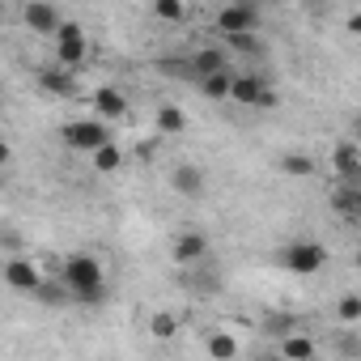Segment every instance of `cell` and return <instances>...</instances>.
<instances>
[{
	"label": "cell",
	"instance_id": "cell-18",
	"mask_svg": "<svg viewBox=\"0 0 361 361\" xmlns=\"http://www.w3.org/2000/svg\"><path fill=\"white\" fill-rule=\"evenodd\" d=\"M30 298H35L39 306H68V289H64L56 276H43V285H39Z\"/></svg>",
	"mask_w": 361,
	"mask_h": 361
},
{
	"label": "cell",
	"instance_id": "cell-31",
	"mask_svg": "<svg viewBox=\"0 0 361 361\" xmlns=\"http://www.w3.org/2000/svg\"><path fill=\"white\" fill-rule=\"evenodd\" d=\"M340 348L353 357V353H357V336H353V331H348V336H340Z\"/></svg>",
	"mask_w": 361,
	"mask_h": 361
},
{
	"label": "cell",
	"instance_id": "cell-12",
	"mask_svg": "<svg viewBox=\"0 0 361 361\" xmlns=\"http://www.w3.org/2000/svg\"><path fill=\"white\" fill-rule=\"evenodd\" d=\"M94 119H102V123H111V119H123L128 115V94L123 90H115V85H102V90H94Z\"/></svg>",
	"mask_w": 361,
	"mask_h": 361
},
{
	"label": "cell",
	"instance_id": "cell-1",
	"mask_svg": "<svg viewBox=\"0 0 361 361\" xmlns=\"http://www.w3.org/2000/svg\"><path fill=\"white\" fill-rule=\"evenodd\" d=\"M327 247L323 243H310V238H293L285 251H281V268L285 272H293V276H314V272H323L327 268Z\"/></svg>",
	"mask_w": 361,
	"mask_h": 361
},
{
	"label": "cell",
	"instance_id": "cell-4",
	"mask_svg": "<svg viewBox=\"0 0 361 361\" xmlns=\"http://www.w3.org/2000/svg\"><path fill=\"white\" fill-rule=\"evenodd\" d=\"M60 140H64L73 153H98V149L111 145L115 136H111V128H106L102 119H73V123L60 128Z\"/></svg>",
	"mask_w": 361,
	"mask_h": 361
},
{
	"label": "cell",
	"instance_id": "cell-23",
	"mask_svg": "<svg viewBox=\"0 0 361 361\" xmlns=\"http://www.w3.org/2000/svg\"><path fill=\"white\" fill-rule=\"evenodd\" d=\"M281 170L293 174V178H306V174H314V161H310L306 153H285V157H281Z\"/></svg>",
	"mask_w": 361,
	"mask_h": 361
},
{
	"label": "cell",
	"instance_id": "cell-22",
	"mask_svg": "<svg viewBox=\"0 0 361 361\" xmlns=\"http://www.w3.org/2000/svg\"><path fill=\"white\" fill-rule=\"evenodd\" d=\"M234 353H238V340H234L230 331H213V336H209V357H213V361H230Z\"/></svg>",
	"mask_w": 361,
	"mask_h": 361
},
{
	"label": "cell",
	"instance_id": "cell-16",
	"mask_svg": "<svg viewBox=\"0 0 361 361\" xmlns=\"http://www.w3.org/2000/svg\"><path fill=\"white\" fill-rule=\"evenodd\" d=\"M276 353H281L285 361H314V340H310L306 331H293V336H285V340L276 344Z\"/></svg>",
	"mask_w": 361,
	"mask_h": 361
},
{
	"label": "cell",
	"instance_id": "cell-32",
	"mask_svg": "<svg viewBox=\"0 0 361 361\" xmlns=\"http://www.w3.org/2000/svg\"><path fill=\"white\" fill-rule=\"evenodd\" d=\"M255 361H285V357H281L276 348H259V353H255Z\"/></svg>",
	"mask_w": 361,
	"mask_h": 361
},
{
	"label": "cell",
	"instance_id": "cell-9",
	"mask_svg": "<svg viewBox=\"0 0 361 361\" xmlns=\"http://www.w3.org/2000/svg\"><path fill=\"white\" fill-rule=\"evenodd\" d=\"M230 68H234V64H230V56H226L221 47H200V51L188 56L192 81H204V77H217V73H230Z\"/></svg>",
	"mask_w": 361,
	"mask_h": 361
},
{
	"label": "cell",
	"instance_id": "cell-17",
	"mask_svg": "<svg viewBox=\"0 0 361 361\" xmlns=\"http://www.w3.org/2000/svg\"><path fill=\"white\" fill-rule=\"evenodd\" d=\"M331 209H336L344 221H357V217H361V188H336Z\"/></svg>",
	"mask_w": 361,
	"mask_h": 361
},
{
	"label": "cell",
	"instance_id": "cell-21",
	"mask_svg": "<svg viewBox=\"0 0 361 361\" xmlns=\"http://www.w3.org/2000/svg\"><path fill=\"white\" fill-rule=\"evenodd\" d=\"M230 81H234V68H230V73H217V77H204V81H196V85H200L204 98L226 102V98H230Z\"/></svg>",
	"mask_w": 361,
	"mask_h": 361
},
{
	"label": "cell",
	"instance_id": "cell-34",
	"mask_svg": "<svg viewBox=\"0 0 361 361\" xmlns=\"http://www.w3.org/2000/svg\"><path fill=\"white\" fill-rule=\"evenodd\" d=\"M0 18H5V5H0Z\"/></svg>",
	"mask_w": 361,
	"mask_h": 361
},
{
	"label": "cell",
	"instance_id": "cell-25",
	"mask_svg": "<svg viewBox=\"0 0 361 361\" xmlns=\"http://www.w3.org/2000/svg\"><path fill=\"white\" fill-rule=\"evenodd\" d=\"M153 18L157 22H183L188 5H178V0H153Z\"/></svg>",
	"mask_w": 361,
	"mask_h": 361
},
{
	"label": "cell",
	"instance_id": "cell-26",
	"mask_svg": "<svg viewBox=\"0 0 361 361\" xmlns=\"http://www.w3.org/2000/svg\"><path fill=\"white\" fill-rule=\"evenodd\" d=\"M149 331H153V340H174L178 319H174V314H166V310H157V314H153V323H149Z\"/></svg>",
	"mask_w": 361,
	"mask_h": 361
},
{
	"label": "cell",
	"instance_id": "cell-20",
	"mask_svg": "<svg viewBox=\"0 0 361 361\" xmlns=\"http://www.w3.org/2000/svg\"><path fill=\"white\" fill-rule=\"evenodd\" d=\"M90 161H94V170H98V174H115V170L123 166V149L111 140V145H102L98 153H90Z\"/></svg>",
	"mask_w": 361,
	"mask_h": 361
},
{
	"label": "cell",
	"instance_id": "cell-14",
	"mask_svg": "<svg viewBox=\"0 0 361 361\" xmlns=\"http://www.w3.org/2000/svg\"><path fill=\"white\" fill-rule=\"evenodd\" d=\"M39 90L51 94V98H73L77 94V77L51 64V68H39Z\"/></svg>",
	"mask_w": 361,
	"mask_h": 361
},
{
	"label": "cell",
	"instance_id": "cell-6",
	"mask_svg": "<svg viewBox=\"0 0 361 361\" xmlns=\"http://www.w3.org/2000/svg\"><path fill=\"white\" fill-rule=\"evenodd\" d=\"M22 26H26L30 35L56 39V30L64 26V13H60L56 5H47V0H30V5H22Z\"/></svg>",
	"mask_w": 361,
	"mask_h": 361
},
{
	"label": "cell",
	"instance_id": "cell-24",
	"mask_svg": "<svg viewBox=\"0 0 361 361\" xmlns=\"http://www.w3.org/2000/svg\"><path fill=\"white\" fill-rule=\"evenodd\" d=\"M183 285H188V289H196V293H217V285H221V281H217V276H209V268H192V272L183 276Z\"/></svg>",
	"mask_w": 361,
	"mask_h": 361
},
{
	"label": "cell",
	"instance_id": "cell-7",
	"mask_svg": "<svg viewBox=\"0 0 361 361\" xmlns=\"http://www.w3.org/2000/svg\"><path fill=\"white\" fill-rule=\"evenodd\" d=\"M170 255H174V264H183V268H200L204 255H209V234H204V230H183V234H174Z\"/></svg>",
	"mask_w": 361,
	"mask_h": 361
},
{
	"label": "cell",
	"instance_id": "cell-3",
	"mask_svg": "<svg viewBox=\"0 0 361 361\" xmlns=\"http://www.w3.org/2000/svg\"><path fill=\"white\" fill-rule=\"evenodd\" d=\"M90 60V35L77 26V22H64L60 30H56V68H64V73H73L77 77V68Z\"/></svg>",
	"mask_w": 361,
	"mask_h": 361
},
{
	"label": "cell",
	"instance_id": "cell-5",
	"mask_svg": "<svg viewBox=\"0 0 361 361\" xmlns=\"http://www.w3.org/2000/svg\"><path fill=\"white\" fill-rule=\"evenodd\" d=\"M259 22H264V13L255 9V5H226L221 13H217V30L230 39V35H259Z\"/></svg>",
	"mask_w": 361,
	"mask_h": 361
},
{
	"label": "cell",
	"instance_id": "cell-33",
	"mask_svg": "<svg viewBox=\"0 0 361 361\" xmlns=\"http://www.w3.org/2000/svg\"><path fill=\"white\" fill-rule=\"evenodd\" d=\"M9 157H13V149H9V140H0V170L9 166Z\"/></svg>",
	"mask_w": 361,
	"mask_h": 361
},
{
	"label": "cell",
	"instance_id": "cell-8",
	"mask_svg": "<svg viewBox=\"0 0 361 361\" xmlns=\"http://www.w3.org/2000/svg\"><path fill=\"white\" fill-rule=\"evenodd\" d=\"M0 276H5V285L9 289H18V293H35L39 285H43V268L35 264V259H26V255H13L9 264H5V272H0Z\"/></svg>",
	"mask_w": 361,
	"mask_h": 361
},
{
	"label": "cell",
	"instance_id": "cell-27",
	"mask_svg": "<svg viewBox=\"0 0 361 361\" xmlns=\"http://www.w3.org/2000/svg\"><path fill=\"white\" fill-rule=\"evenodd\" d=\"M268 331H272L276 340H285V336L298 331V319H293V314H268Z\"/></svg>",
	"mask_w": 361,
	"mask_h": 361
},
{
	"label": "cell",
	"instance_id": "cell-11",
	"mask_svg": "<svg viewBox=\"0 0 361 361\" xmlns=\"http://www.w3.org/2000/svg\"><path fill=\"white\" fill-rule=\"evenodd\" d=\"M331 166H336V174H340V188H361V153H357V145H353V140L336 145Z\"/></svg>",
	"mask_w": 361,
	"mask_h": 361
},
{
	"label": "cell",
	"instance_id": "cell-30",
	"mask_svg": "<svg viewBox=\"0 0 361 361\" xmlns=\"http://www.w3.org/2000/svg\"><path fill=\"white\" fill-rule=\"evenodd\" d=\"M157 68H161L166 77H183V81H192V73H188V60H157Z\"/></svg>",
	"mask_w": 361,
	"mask_h": 361
},
{
	"label": "cell",
	"instance_id": "cell-15",
	"mask_svg": "<svg viewBox=\"0 0 361 361\" xmlns=\"http://www.w3.org/2000/svg\"><path fill=\"white\" fill-rule=\"evenodd\" d=\"M221 51H226V56L234 51V56H247V60H264V56H268V43H264L259 35H230Z\"/></svg>",
	"mask_w": 361,
	"mask_h": 361
},
{
	"label": "cell",
	"instance_id": "cell-13",
	"mask_svg": "<svg viewBox=\"0 0 361 361\" xmlns=\"http://www.w3.org/2000/svg\"><path fill=\"white\" fill-rule=\"evenodd\" d=\"M170 188L183 196V200H200V196H204V170L192 166V161L174 166V170H170Z\"/></svg>",
	"mask_w": 361,
	"mask_h": 361
},
{
	"label": "cell",
	"instance_id": "cell-29",
	"mask_svg": "<svg viewBox=\"0 0 361 361\" xmlns=\"http://www.w3.org/2000/svg\"><path fill=\"white\" fill-rule=\"evenodd\" d=\"M336 310H340V319H344V323H357V319H361V298H357V293H344Z\"/></svg>",
	"mask_w": 361,
	"mask_h": 361
},
{
	"label": "cell",
	"instance_id": "cell-2",
	"mask_svg": "<svg viewBox=\"0 0 361 361\" xmlns=\"http://www.w3.org/2000/svg\"><path fill=\"white\" fill-rule=\"evenodd\" d=\"M68 293H81V289H102L106 285V276H102V264L94 259V255H68L64 264H60V272H51Z\"/></svg>",
	"mask_w": 361,
	"mask_h": 361
},
{
	"label": "cell",
	"instance_id": "cell-10",
	"mask_svg": "<svg viewBox=\"0 0 361 361\" xmlns=\"http://www.w3.org/2000/svg\"><path fill=\"white\" fill-rule=\"evenodd\" d=\"M264 90H268V81H264L259 68H251V73H234V81H230V102H238V106H259Z\"/></svg>",
	"mask_w": 361,
	"mask_h": 361
},
{
	"label": "cell",
	"instance_id": "cell-19",
	"mask_svg": "<svg viewBox=\"0 0 361 361\" xmlns=\"http://www.w3.org/2000/svg\"><path fill=\"white\" fill-rule=\"evenodd\" d=\"M157 132L161 136H178V132H188V115L178 111V106H157Z\"/></svg>",
	"mask_w": 361,
	"mask_h": 361
},
{
	"label": "cell",
	"instance_id": "cell-28",
	"mask_svg": "<svg viewBox=\"0 0 361 361\" xmlns=\"http://www.w3.org/2000/svg\"><path fill=\"white\" fill-rule=\"evenodd\" d=\"M68 302H73V306H102V302H106V285H102V289H81V293H68Z\"/></svg>",
	"mask_w": 361,
	"mask_h": 361
}]
</instances>
